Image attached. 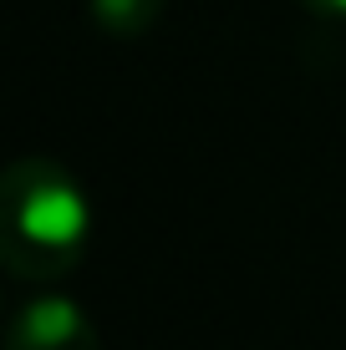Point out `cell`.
I'll return each instance as SVG.
<instances>
[{"mask_svg": "<svg viewBox=\"0 0 346 350\" xmlns=\"http://www.w3.org/2000/svg\"><path fill=\"white\" fill-rule=\"evenodd\" d=\"M87 193L56 158H21L0 178V259L16 280H62L87 249Z\"/></svg>", "mask_w": 346, "mask_h": 350, "instance_id": "1", "label": "cell"}, {"mask_svg": "<svg viewBox=\"0 0 346 350\" xmlns=\"http://www.w3.org/2000/svg\"><path fill=\"white\" fill-rule=\"evenodd\" d=\"M5 350H102V340L82 305L66 295H41L10 320Z\"/></svg>", "mask_w": 346, "mask_h": 350, "instance_id": "2", "label": "cell"}, {"mask_svg": "<svg viewBox=\"0 0 346 350\" xmlns=\"http://www.w3.org/2000/svg\"><path fill=\"white\" fill-rule=\"evenodd\" d=\"M92 10L112 36H143L163 16V0H92Z\"/></svg>", "mask_w": 346, "mask_h": 350, "instance_id": "3", "label": "cell"}, {"mask_svg": "<svg viewBox=\"0 0 346 350\" xmlns=\"http://www.w3.org/2000/svg\"><path fill=\"white\" fill-rule=\"evenodd\" d=\"M301 5L321 10V16H346V0H301Z\"/></svg>", "mask_w": 346, "mask_h": 350, "instance_id": "4", "label": "cell"}]
</instances>
